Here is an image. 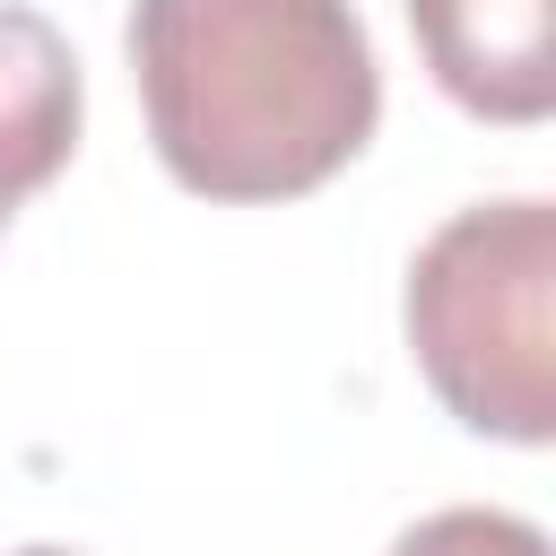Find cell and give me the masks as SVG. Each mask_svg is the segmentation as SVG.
<instances>
[{
  "mask_svg": "<svg viewBox=\"0 0 556 556\" xmlns=\"http://www.w3.org/2000/svg\"><path fill=\"white\" fill-rule=\"evenodd\" d=\"M130 78L156 165L226 208L321 191L382 122L348 0H130Z\"/></svg>",
  "mask_w": 556,
  "mask_h": 556,
  "instance_id": "cell-1",
  "label": "cell"
},
{
  "mask_svg": "<svg viewBox=\"0 0 556 556\" xmlns=\"http://www.w3.org/2000/svg\"><path fill=\"white\" fill-rule=\"evenodd\" d=\"M408 356L426 391L486 443L539 452L556 434V208L478 200L408 261Z\"/></svg>",
  "mask_w": 556,
  "mask_h": 556,
  "instance_id": "cell-2",
  "label": "cell"
},
{
  "mask_svg": "<svg viewBox=\"0 0 556 556\" xmlns=\"http://www.w3.org/2000/svg\"><path fill=\"white\" fill-rule=\"evenodd\" d=\"M408 35L460 113L504 130H530L556 113L547 0H408Z\"/></svg>",
  "mask_w": 556,
  "mask_h": 556,
  "instance_id": "cell-3",
  "label": "cell"
},
{
  "mask_svg": "<svg viewBox=\"0 0 556 556\" xmlns=\"http://www.w3.org/2000/svg\"><path fill=\"white\" fill-rule=\"evenodd\" d=\"M87 78L52 17L0 9V226L78 156Z\"/></svg>",
  "mask_w": 556,
  "mask_h": 556,
  "instance_id": "cell-4",
  "label": "cell"
},
{
  "mask_svg": "<svg viewBox=\"0 0 556 556\" xmlns=\"http://www.w3.org/2000/svg\"><path fill=\"white\" fill-rule=\"evenodd\" d=\"M391 556H547V530L495 504H443L391 539Z\"/></svg>",
  "mask_w": 556,
  "mask_h": 556,
  "instance_id": "cell-5",
  "label": "cell"
},
{
  "mask_svg": "<svg viewBox=\"0 0 556 556\" xmlns=\"http://www.w3.org/2000/svg\"><path fill=\"white\" fill-rule=\"evenodd\" d=\"M17 556H78V547H17Z\"/></svg>",
  "mask_w": 556,
  "mask_h": 556,
  "instance_id": "cell-6",
  "label": "cell"
},
{
  "mask_svg": "<svg viewBox=\"0 0 556 556\" xmlns=\"http://www.w3.org/2000/svg\"><path fill=\"white\" fill-rule=\"evenodd\" d=\"M0 235H9V226H0Z\"/></svg>",
  "mask_w": 556,
  "mask_h": 556,
  "instance_id": "cell-7",
  "label": "cell"
}]
</instances>
